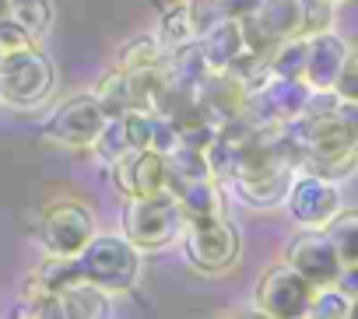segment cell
<instances>
[{
	"label": "cell",
	"mask_w": 358,
	"mask_h": 319,
	"mask_svg": "<svg viewBox=\"0 0 358 319\" xmlns=\"http://www.w3.org/2000/svg\"><path fill=\"white\" fill-rule=\"evenodd\" d=\"M187 214L179 207V197L172 190L151 193V197H127L123 211V232L137 249H162L172 239L183 235Z\"/></svg>",
	"instance_id": "obj_1"
},
{
	"label": "cell",
	"mask_w": 358,
	"mask_h": 319,
	"mask_svg": "<svg viewBox=\"0 0 358 319\" xmlns=\"http://www.w3.org/2000/svg\"><path fill=\"white\" fill-rule=\"evenodd\" d=\"M74 260H78L85 281L99 284L109 295L130 291L137 284V277H141L137 246L130 239H120V235H95Z\"/></svg>",
	"instance_id": "obj_2"
},
{
	"label": "cell",
	"mask_w": 358,
	"mask_h": 319,
	"mask_svg": "<svg viewBox=\"0 0 358 319\" xmlns=\"http://www.w3.org/2000/svg\"><path fill=\"white\" fill-rule=\"evenodd\" d=\"M183 242H187V260L204 270L218 274L229 270L239 256V232L225 214H208V218H187L183 225Z\"/></svg>",
	"instance_id": "obj_3"
},
{
	"label": "cell",
	"mask_w": 358,
	"mask_h": 319,
	"mask_svg": "<svg viewBox=\"0 0 358 319\" xmlns=\"http://www.w3.org/2000/svg\"><path fill=\"white\" fill-rule=\"evenodd\" d=\"M53 88V64L32 46L0 60V98L11 105H39Z\"/></svg>",
	"instance_id": "obj_4"
},
{
	"label": "cell",
	"mask_w": 358,
	"mask_h": 319,
	"mask_svg": "<svg viewBox=\"0 0 358 319\" xmlns=\"http://www.w3.org/2000/svg\"><path fill=\"white\" fill-rule=\"evenodd\" d=\"M313 295H316V288L295 267L278 263L257 284V309L274 319H299V316H309Z\"/></svg>",
	"instance_id": "obj_5"
},
{
	"label": "cell",
	"mask_w": 358,
	"mask_h": 319,
	"mask_svg": "<svg viewBox=\"0 0 358 319\" xmlns=\"http://www.w3.org/2000/svg\"><path fill=\"white\" fill-rule=\"evenodd\" d=\"M39 228H43V246L50 249V256H78L95 239V214L85 204L60 200L46 207Z\"/></svg>",
	"instance_id": "obj_6"
},
{
	"label": "cell",
	"mask_w": 358,
	"mask_h": 319,
	"mask_svg": "<svg viewBox=\"0 0 358 319\" xmlns=\"http://www.w3.org/2000/svg\"><path fill=\"white\" fill-rule=\"evenodd\" d=\"M106 119L109 116H106V109L99 105L95 95H78L53 112V119L46 123L43 133L57 144H67V147H92L99 140Z\"/></svg>",
	"instance_id": "obj_7"
},
{
	"label": "cell",
	"mask_w": 358,
	"mask_h": 319,
	"mask_svg": "<svg viewBox=\"0 0 358 319\" xmlns=\"http://www.w3.org/2000/svg\"><path fill=\"white\" fill-rule=\"evenodd\" d=\"M285 200H288V214L302 228H327V221L341 211L337 183L320 176V172H309V176L295 179Z\"/></svg>",
	"instance_id": "obj_8"
},
{
	"label": "cell",
	"mask_w": 358,
	"mask_h": 319,
	"mask_svg": "<svg viewBox=\"0 0 358 319\" xmlns=\"http://www.w3.org/2000/svg\"><path fill=\"white\" fill-rule=\"evenodd\" d=\"M288 267H295L313 288H327V284H337L341 277V260H337V249L330 246L327 232L323 228H306L302 235L292 239L288 246Z\"/></svg>",
	"instance_id": "obj_9"
},
{
	"label": "cell",
	"mask_w": 358,
	"mask_h": 319,
	"mask_svg": "<svg viewBox=\"0 0 358 319\" xmlns=\"http://www.w3.org/2000/svg\"><path fill=\"white\" fill-rule=\"evenodd\" d=\"M116 186L127 197H151V193H165L172 190V172H169V154L144 147V151H130L116 162Z\"/></svg>",
	"instance_id": "obj_10"
},
{
	"label": "cell",
	"mask_w": 358,
	"mask_h": 319,
	"mask_svg": "<svg viewBox=\"0 0 358 319\" xmlns=\"http://www.w3.org/2000/svg\"><path fill=\"white\" fill-rule=\"evenodd\" d=\"M348 43L334 32H316L309 36V60H306V84L313 91H334V81L348 60Z\"/></svg>",
	"instance_id": "obj_11"
},
{
	"label": "cell",
	"mask_w": 358,
	"mask_h": 319,
	"mask_svg": "<svg viewBox=\"0 0 358 319\" xmlns=\"http://www.w3.org/2000/svg\"><path fill=\"white\" fill-rule=\"evenodd\" d=\"M197 50L211 71H229L239 57L250 53L243 39V25L236 18H218L211 29H204V36L197 39Z\"/></svg>",
	"instance_id": "obj_12"
},
{
	"label": "cell",
	"mask_w": 358,
	"mask_h": 319,
	"mask_svg": "<svg viewBox=\"0 0 358 319\" xmlns=\"http://www.w3.org/2000/svg\"><path fill=\"white\" fill-rule=\"evenodd\" d=\"M197 39H201V25L194 18L190 0H183V4H176L172 11H165L162 29H158V46H162L165 57H176V53L197 46Z\"/></svg>",
	"instance_id": "obj_13"
},
{
	"label": "cell",
	"mask_w": 358,
	"mask_h": 319,
	"mask_svg": "<svg viewBox=\"0 0 358 319\" xmlns=\"http://www.w3.org/2000/svg\"><path fill=\"white\" fill-rule=\"evenodd\" d=\"M106 295H109V291H102L99 284H92V281L81 277V281L67 284L57 298H60V312H64L67 319H102V316H109Z\"/></svg>",
	"instance_id": "obj_14"
},
{
	"label": "cell",
	"mask_w": 358,
	"mask_h": 319,
	"mask_svg": "<svg viewBox=\"0 0 358 319\" xmlns=\"http://www.w3.org/2000/svg\"><path fill=\"white\" fill-rule=\"evenodd\" d=\"M327 239L337 249L341 267H355L358 263V211H337L327 221Z\"/></svg>",
	"instance_id": "obj_15"
},
{
	"label": "cell",
	"mask_w": 358,
	"mask_h": 319,
	"mask_svg": "<svg viewBox=\"0 0 358 319\" xmlns=\"http://www.w3.org/2000/svg\"><path fill=\"white\" fill-rule=\"evenodd\" d=\"M179 207H183L187 218H208V214H225L222 211V193L215 186V179H194L187 186L176 190Z\"/></svg>",
	"instance_id": "obj_16"
},
{
	"label": "cell",
	"mask_w": 358,
	"mask_h": 319,
	"mask_svg": "<svg viewBox=\"0 0 358 319\" xmlns=\"http://www.w3.org/2000/svg\"><path fill=\"white\" fill-rule=\"evenodd\" d=\"M306 60H309V36H292L274 46L271 71H274V77H302L306 81Z\"/></svg>",
	"instance_id": "obj_17"
},
{
	"label": "cell",
	"mask_w": 358,
	"mask_h": 319,
	"mask_svg": "<svg viewBox=\"0 0 358 319\" xmlns=\"http://www.w3.org/2000/svg\"><path fill=\"white\" fill-rule=\"evenodd\" d=\"M8 18L18 29H25L32 39H39L50 29L53 8H50V0H8Z\"/></svg>",
	"instance_id": "obj_18"
},
{
	"label": "cell",
	"mask_w": 358,
	"mask_h": 319,
	"mask_svg": "<svg viewBox=\"0 0 358 319\" xmlns=\"http://www.w3.org/2000/svg\"><path fill=\"white\" fill-rule=\"evenodd\" d=\"M99 105L106 109V116H127L134 112V102H130V81H127V71H113L102 77L99 91H95Z\"/></svg>",
	"instance_id": "obj_19"
},
{
	"label": "cell",
	"mask_w": 358,
	"mask_h": 319,
	"mask_svg": "<svg viewBox=\"0 0 358 319\" xmlns=\"http://www.w3.org/2000/svg\"><path fill=\"white\" fill-rule=\"evenodd\" d=\"M95 151H99V158L102 162H120L123 154H130L134 147H130V140H127V130H123V116H109L106 119V126H102V133H99V140L92 144Z\"/></svg>",
	"instance_id": "obj_20"
},
{
	"label": "cell",
	"mask_w": 358,
	"mask_h": 319,
	"mask_svg": "<svg viewBox=\"0 0 358 319\" xmlns=\"http://www.w3.org/2000/svg\"><path fill=\"white\" fill-rule=\"evenodd\" d=\"M348 309H351V295H344L337 284H327V288H316L309 316H316V319H341V316H348Z\"/></svg>",
	"instance_id": "obj_21"
},
{
	"label": "cell",
	"mask_w": 358,
	"mask_h": 319,
	"mask_svg": "<svg viewBox=\"0 0 358 319\" xmlns=\"http://www.w3.org/2000/svg\"><path fill=\"white\" fill-rule=\"evenodd\" d=\"M36 39L25 32V29H18L11 18L8 22H0V60H8L11 53H18V50H25V46H32Z\"/></svg>",
	"instance_id": "obj_22"
},
{
	"label": "cell",
	"mask_w": 358,
	"mask_h": 319,
	"mask_svg": "<svg viewBox=\"0 0 358 319\" xmlns=\"http://www.w3.org/2000/svg\"><path fill=\"white\" fill-rule=\"evenodd\" d=\"M334 95L337 98H355L358 102V53H348L337 81H334Z\"/></svg>",
	"instance_id": "obj_23"
},
{
	"label": "cell",
	"mask_w": 358,
	"mask_h": 319,
	"mask_svg": "<svg viewBox=\"0 0 358 319\" xmlns=\"http://www.w3.org/2000/svg\"><path fill=\"white\" fill-rule=\"evenodd\" d=\"M334 112H337V119H341V126H344L351 147L358 151V102H355V98H337Z\"/></svg>",
	"instance_id": "obj_24"
},
{
	"label": "cell",
	"mask_w": 358,
	"mask_h": 319,
	"mask_svg": "<svg viewBox=\"0 0 358 319\" xmlns=\"http://www.w3.org/2000/svg\"><path fill=\"white\" fill-rule=\"evenodd\" d=\"M211 4L218 8V15H222V18H236V22H243L246 15H253V11H257L260 0H211Z\"/></svg>",
	"instance_id": "obj_25"
},
{
	"label": "cell",
	"mask_w": 358,
	"mask_h": 319,
	"mask_svg": "<svg viewBox=\"0 0 358 319\" xmlns=\"http://www.w3.org/2000/svg\"><path fill=\"white\" fill-rule=\"evenodd\" d=\"M351 319H358V295H351V309H348Z\"/></svg>",
	"instance_id": "obj_26"
},
{
	"label": "cell",
	"mask_w": 358,
	"mask_h": 319,
	"mask_svg": "<svg viewBox=\"0 0 358 319\" xmlns=\"http://www.w3.org/2000/svg\"><path fill=\"white\" fill-rule=\"evenodd\" d=\"M0 22H8V0H0Z\"/></svg>",
	"instance_id": "obj_27"
},
{
	"label": "cell",
	"mask_w": 358,
	"mask_h": 319,
	"mask_svg": "<svg viewBox=\"0 0 358 319\" xmlns=\"http://www.w3.org/2000/svg\"><path fill=\"white\" fill-rule=\"evenodd\" d=\"M330 4H337V0H330Z\"/></svg>",
	"instance_id": "obj_28"
}]
</instances>
